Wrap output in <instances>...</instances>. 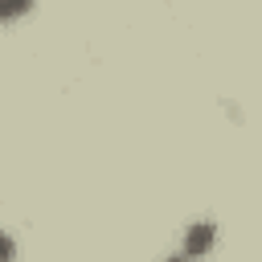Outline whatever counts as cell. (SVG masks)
<instances>
[{
	"instance_id": "cell-3",
	"label": "cell",
	"mask_w": 262,
	"mask_h": 262,
	"mask_svg": "<svg viewBox=\"0 0 262 262\" xmlns=\"http://www.w3.org/2000/svg\"><path fill=\"white\" fill-rule=\"evenodd\" d=\"M4 254H12V242H8L4 233H0V258H4Z\"/></svg>"
},
{
	"instance_id": "cell-1",
	"label": "cell",
	"mask_w": 262,
	"mask_h": 262,
	"mask_svg": "<svg viewBox=\"0 0 262 262\" xmlns=\"http://www.w3.org/2000/svg\"><path fill=\"white\" fill-rule=\"evenodd\" d=\"M209 242H213V225H196V229L188 233V246H184V250H188V254H205Z\"/></svg>"
},
{
	"instance_id": "cell-2",
	"label": "cell",
	"mask_w": 262,
	"mask_h": 262,
	"mask_svg": "<svg viewBox=\"0 0 262 262\" xmlns=\"http://www.w3.org/2000/svg\"><path fill=\"white\" fill-rule=\"evenodd\" d=\"M29 4H33V0H0V20H8V16H20Z\"/></svg>"
}]
</instances>
